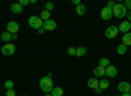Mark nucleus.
Listing matches in <instances>:
<instances>
[{
    "label": "nucleus",
    "instance_id": "obj_1",
    "mask_svg": "<svg viewBox=\"0 0 131 96\" xmlns=\"http://www.w3.org/2000/svg\"><path fill=\"white\" fill-rule=\"evenodd\" d=\"M39 87L41 90L45 92V93H50L54 88V84H52V81H51V77L46 75V77H42L39 79Z\"/></svg>",
    "mask_w": 131,
    "mask_h": 96
},
{
    "label": "nucleus",
    "instance_id": "obj_2",
    "mask_svg": "<svg viewBox=\"0 0 131 96\" xmlns=\"http://www.w3.org/2000/svg\"><path fill=\"white\" fill-rule=\"evenodd\" d=\"M113 10V16H115L117 18H123L125 16H127V9L123 4L121 3H117L115 7L112 9Z\"/></svg>",
    "mask_w": 131,
    "mask_h": 96
},
{
    "label": "nucleus",
    "instance_id": "obj_3",
    "mask_svg": "<svg viewBox=\"0 0 131 96\" xmlns=\"http://www.w3.org/2000/svg\"><path fill=\"white\" fill-rule=\"evenodd\" d=\"M28 22H29V26L31 29H36V30H38L43 25V21L41 20L39 16H30L29 20H28Z\"/></svg>",
    "mask_w": 131,
    "mask_h": 96
},
{
    "label": "nucleus",
    "instance_id": "obj_4",
    "mask_svg": "<svg viewBox=\"0 0 131 96\" xmlns=\"http://www.w3.org/2000/svg\"><path fill=\"white\" fill-rule=\"evenodd\" d=\"M2 52H3L4 56H10V55H13V53L16 52V47L12 43H5L2 47Z\"/></svg>",
    "mask_w": 131,
    "mask_h": 96
},
{
    "label": "nucleus",
    "instance_id": "obj_5",
    "mask_svg": "<svg viewBox=\"0 0 131 96\" xmlns=\"http://www.w3.org/2000/svg\"><path fill=\"white\" fill-rule=\"evenodd\" d=\"M118 31H119V30H118L117 26H109V27L105 30V36H106L107 39H113V38L117 36Z\"/></svg>",
    "mask_w": 131,
    "mask_h": 96
},
{
    "label": "nucleus",
    "instance_id": "obj_6",
    "mask_svg": "<svg viewBox=\"0 0 131 96\" xmlns=\"http://www.w3.org/2000/svg\"><path fill=\"white\" fill-rule=\"evenodd\" d=\"M117 88H118L119 92H122V93H128L130 90H131V84H130L128 82H125V81H123V82H119V83H118Z\"/></svg>",
    "mask_w": 131,
    "mask_h": 96
},
{
    "label": "nucleus",
    "instance_id": "obj_7",
    "mask_svg": "<svg viewBox=\"0 0 131 96\" xmlns=\"http://www.w3.org/2000/svg\"><path fill=\"white\" fill-rule=\"evenodd\" d=\"M20 26L16 22V21H9V22L7 24V31L10 34H17V31H18Z\"/></svg>",
    "mask_w": 131,
    "mask_h": 96
},
{
    "label": "nucleus",
    "instance_id": "obj_8",
    "mask_svg": "<svg viewBox=\"0 0 131 96\" xmlns=\"http://www.w3.org/2000/svg\"><path fill=\"white\" fill-rule=\"evenodd\" d=\"M112 17H113V10H112L110 8L105 7V8L101 9V18H102L104 21H109Z\"/></svg>",
    "mask_w": 131,
    "mask_h": 96
},
{
    "label": "nucleus",
    "instance_id": "obj_9",
    "mask_svg": "<svg viewBox=\"0 0 131 96\" xmlns=\"http://www.w3.org/2000/svg\"><path fill=\"white\" fill-rule=\"evenodd\" d=\"M43 29H45L46 31H52V30H55V27H57V22L54 20H47V21H45L43 22Z\"/></svg>",
    "mask_w": 131,
    "mask_h": 96
},
{
    "label": "nucleus",
    "instance_id": "obj_10",
    "mask_svg": "<svg viewBox=\"0 0 131 96\" xmlns=\"http://www.w3.org/2000/svg\"><path fill=\"white\" fill-rule=\"evenodd\" d=\"M117 73H118V70L114 65H109L107 68H105V75H107L109 78H114L117 75Z\"/></svg>",
    "mask_w": 131,
    "mask_h": 96
},
{
    "label": "nucleus",
    "instance_id": "obj_11",
    "mask_svg": "<svg viewBox=\"0 0 131 96\" xmlns=\"http://www.w3.org/2000/svg\"><path fill=\"white\" fill-rule=\"evenodd\" d=\"M130 29H131V22H128V21H122V22L119 24V27H118V30L125 33V34L128 33Z\"/></svg>",
    "mask_w": 131,
    "mask_h": 96
},
{
    "label": "nucleus",
    "instance_id": "obj_12",
    "mask_svg": "<svg viewBox=\"0 0 131 96\" xmlns=\"http://www.w3.org/2000/svg\"><path fill=\"white\" fill-rule=\"evenodd\" d=\"M93 74H94V78H100V77H104L105 75V68L98 65L97 68H94L93 70Z\"/></svg>",
    "mask_w": 131,
    "mask_h": 96
},
{
    "label": "nucleus",
    "instance_id": "obj_13",
    "mask_svg": "<svg viewBox=\"0 0 131 96\" xmlns=\"http://www.w3.org/2000/svg\"><path fill=\"white\" fill-rule=\"evenodd\" d=\"M122 44H125L126 47H131V33L128 31V33H126V34H123V36H122Z\"/></svg>",
    "mask_w": 131,
    "mask_h": 96
},
{
    "label": "nucleus",
    "instance_id": "obj_14",
    "mask_svg": "<svg viewBox=\"0 0 131 96\" xmlns=\"http://www.w3.org/2000/svg\"><path fill=\"white\" fill-rule=\"evenodd\" d=\"M88 87L89 88H93V90H96L97 87H98V84H100V81H98L97 78H91V79H88Z\"/></svg>",
    "mask_w": 131,
    "mask_h": 96
},
{
    "label": "nucleus",
    "instance_id": "obj_15",
    "mask_svg": "<svg viewBox=\"0 0 131 96\" xmlns=\"http://www.w3.org/2000/svg\"><path fill=\"white\" fill-rule=\"evenodd\" d=\"M86 52H88L86 47H84V46H81V47H78V48H76V57H81V56L86 55Z\"/></svg>",
    "mask_w": 131,
    "mask_h": 96
},
{
    "label": "nucleus",
    "instance_id": "obj_16",
    "mask_svg": "<svg viewBox=\"0 0 131 96\" xmlns=\"http://www.w3.org/2000/svg\"><path fill=\"white\" fill-rule=\"evenodd\" d=\"M10 10H12L13 13L18 14V13H21V12H23V7H21L18 3H13L12 5H10Z\"/></svg>",
    "mask_w": 131,
    "mask_h": 96
},
{
    "label": "nucleus",
    "instance_id": "obj_17",
    "mask_svg": "<svg viewBox=\"0 0 131 96\" xmlns=\"http://www.w3.org/2000/svg\"><path fill=\"white\" fill-rule=\"evenodd\" d=\"M85 12H86V7L84 4H79L78 7H76V14L83 16V14H85Z\"/></svg>",
    "mask_w": 131,
    "mask_h": 96
},
{
    "label": "nucleus",
    "instance_id": "obj_18",
    "mask_svg": "<svg viewBox=\"0 0 131 96\" xmlns=\"http://www.w3.org/2000/svg\"><path fill=\"white\" fill-rule=\"evenodd\" d=\"M50 93H51V96H63V88L62 87H54Z\"/></svg>",
    "mask_w": 131,
    "mask_h": 96
},
{
    "label": "nucleus",
    "instance_id": "obj_19",
    "mask_svg": "<svg viewBox=\"0 0 131 96\" xmlns=\"http://www.w3.org/2000/svg\"><path fill=\"white\" fill-rule=\"evenodd\" d=\"M0 38H2V40H3V42H7V43H9V42L12 40V34L8 33V31H4V33L2 34V36H0Z\"/></svg>",
    "mask_w": 131,
    "mask_h": 96
},
{
    "label": "nucleus",
    "instance_id": "obj_20",
    "mask_svg": "<svg viewBox=\"0 0 131 96\" xmlns=\"http://www.w3.org/2000/svg\"><path fill=\"white\" fill-rule=\"evenodd\" d=\"M109 86H110V82H109L107 79H101V81H100V84H98V87H100L102 91L106 90Z\"/></svg>",
    "mask_w": 131,
    "mask_h": 96
},
{
    "label": "nucleus",
    "instance_id": "obj_21",
    "mask_svg": "<svg viewBox=\"0 0 131 96\" xmlns=\"http://www.w3.org/2000/svg\"><path fill=\"white\" fill-rule=\"evenodd\" d=\"M41 20L43 21V22H45V21H47V20H50V12H49V10H42V12H41Z\"/></svg>",
    "mask_w": 131,
    "mask_h": 96
},
{
    "label": "nucleus",
    "instance_id": "obj_22",
    "mask_svg": "<svg viewBox=\"0 0 131 96\" xmlns=\"http://www.w3.org/2000/svg\"><path fill=\"white\" fill-rule=\"evenodd\" d=\"M98 65L102 66V68H107L109 65H110V61H109V59H106V57H102L100 61H98Z\"/></svg>",
    "mask_w": 131,
    "mask_h": 96
},
{
    "label": "nucleus",
    "instance_id": "obj_23",
    "mask_svg": "<svg viewBox=\"0 0 131 96\" xmlns=\"http://www.w3.org/2000/svg\"><path fill=\"white\" fill-rule=\"evenodd\" d=\"M127 48H128V47H126L125 44H119V46H118V48H117L118 55H125V53L127 52Z\"/></svg>",
    "mask_w": 131,
    "mask_h": 96
},
{
    "label": "nucleus",
    "instance_id": "obj_24",
    "mask_svg": "<svg viewBox=\"0 0 131 96\" xmlns=\"http://www.w3.org/2000/svg\"><path fill=\"white\" fill-rule=\"evenodd\" d=\"M13 86H15V83H13V81H10V79H7L5 83H4V87L7 90H13Z\"/></svg>",
    "mask_w": 131,
    "mask_h": 96
},
{
    "label": "nucleus",
    "instance_id": "obj_25",
    "mask_svg": "<svg viewBox=\"0 0 131 96\" xmlns=\"http://www.w3.org/2000/svg\"><path fill=\"white\" fill-rule=\"evenodd\" d=\"M67 53H68V56H76V48L70 47V48L67 49Z\"/></svg>",
    "mask_w": 131,
    "mask_h": 96
},
{
    "label": "nucleus",
    "instance_id": "obj_26",
    "mask_svg": "<svg viewBox=\"0 0 131 96\" xmlns=\"http://www.w3.org/2000/svg\"><path fill=\"white\" fill-rule=\"evenodd\" d=\"M45 8H46V10H49V12H50V10H52V9H54V4H52L51 2H49V3H46Z\"/></svg>",
    "mask_w": 131,
    "mask_h": 96
},
{
    "label": "nucleus",
    "instance_id": "obj_27",
    "mask_svg": "<svg viewBox=\"0 0 131 96\" xmlns=\"http://www.w3.org/2000/svg\"><path fill=\"white\" fill-rule=\"evenodd\" d=\"M115 4H117L115 2H113V0H109V2H107V5H106V7H107V8H110V9H113V8L115 7Z\"/></svg>",
    "mask_w": 131,
    "mask_h": 96
},
{
    "label": "nucleus",
    "instance_id": "obj_28",
    "mask_svg": "<svg viewBox=\"0 0 131 96\" xmlns=\"http://www.w3.org/2000/svg\"><path fill=\"white\" fill-rule=\"evenodd\" d=\"M18 4H20L21 7H25V5L30 4V2H29V0H20V2H18Z\"/></svg>",
    "mask_w": 131,
    "mask_h": 96
},
{
    "label": "nucleus",
    "instance_id": "obj_29",
    "mask_svg": "<svg viewBox=\"0 0 131 96\" xmlns=\"http://www.w3.org/2000/svg\"><path fill=\"white\" fill-rule=\"evenodd\" d=\"M5 96H16V92H15V90H7V93H5Z\"/></svg>",
    "mask_w": 131,
    "mask_h": 96
},
{
    "label": "nucleus",
    "instance_id": "obj_30",
    "mask_svg": "<svg viewBox=\"0 0 131 96\" xmlns=\"http://www.w3.org/2000/svg\"><path fill=\"white\" fill-rule=\"evenodd\" d=\"M123 5L126 7V9L131 10V0H126V2H125V4H123Z\"/></svg>",
    "mask_w": 131,
    "mask_h": 96
},
{
    "label": "nucleus",
    "instance_id": "obj_31",
    "mask_svg": "<svg viewBox=\"0 0 131 96\" xmlns=\"http://www.w3.org/2000/svg\"><path fill=\"white\" fill-rule=\"evenodd\" d=\"M72 4H75L76 7H78V5L80 4V0H72Z\"/></svg>",
    "mask_w": 131,
    "mask_h": 96
},
{
    "label": "nucleus",
    "instance_id": "obj_32",
    "mask_svg": "<svg viewBox=\"0 0 131 96\" xmlns=\"http://www.w3.org/2000/svg\"><path fill=\"white\" fill-rule=\"evenodd\" d=\"M38 33H39V34H43V33H45V29H43V26L38 29Z\"/></svg>",
    "mask_w": 131,
    "mask_h": 96
},
{
    "label": "nucleus",
    "instance_id": "obj_33",
    "mask_svg": "<svg viewBox=\"0 0 131 96\" xmlns=\"http://www.w3.org/2000/svg\"><path fill=\"white\" fill-rule=\"evenodd\" d=\"M101 92H102V90H101L100 87H97V88H96V93H101Z\"/></svg>",
    "mask_w": 131,
    "mask_h": 96
},
{
    "label": "nucleus",
    "instance_id": "obj_34",
    "mask_svg": "<svg viewBox=\"0 0 131 96\" xmlns=\"http://www.w3.org/2000/svg\"><path fill=\"white\" fill-rule=\"evenodd\" d=\"M18 36H17V34H12V40H16Z\"/></svg>",
    "mask_w": 131,
    "mask_h": 96
},
{
    "label": "nucleus",
    "instance_id": "obj_35",
    "mask_svg": "<svg viewBox=\"0 0 131 96\" xmlns=\"http://www.w3.org/2000/svg\"><path fill=\"white\" fill-rule=\"evenodd\" d=\"M127 16H128V22H130V21H131V10L128 12V14H127Z\"/></svg>",
    "mask_w": 131,
    "mask_h": 96
},
{
    "label": "nucleus",
    "instance_id": "obj_36",
    "mask_svg": "<svg viewBox=\"0 0 131 96\" xmlns=\"http://www.w3.org/2000/svg\"><path fill=\"white\" fill-rule=\"evenodd\" d=\"M29 2H30V4H36L37 0H29Z\"/></svg>",
    "mask_w": 131,
    "mask_h": 96
},
{
    "label": "nucleus",
    "instance_id": "obj_37",
    "mask_svg": "<svg viewBox=\"0 0 131 96\" xmlns=\"http://www.w3.org/2000/svg\"><path fill=\"white\" fill-rule=\"evenodd\" d=\"M121 96H131V95H130V93H122Z\"/></svg>",
    "mask_w": 131,
    "mask_h": 96
},
{
    "label": "nucleus",
    "instance_id": "obj_38",
    "mask_svg": "<svg viewBox=\"0 0 131 96\" xmlns=\"http://www.w3.org/2000/svg\"><path fill=\"white\" fill-rule=\"evenodd\" d=\"M45 96H51V93H45Z\"/></svg>",
    "mask_w": 131,
    "mask_h": 96
},
{
    "label": "nucleus",
    "instance_id": "obj_39",
    "mask_svg": "<svg viewBox=\"0 0 131 96\" xmlns=\"http://www.w3.org/2000/svg\"><path fill=\"white\" fill-rule=\"evenodd\" d=\"M128 93H130V95H131V90H130V92H128Z\"/></svg>",
    "mask_w": 131,
    "mask_h": 96
},
{
    "label": "nucleus",
    "instance_id": "obj_40",
    "mask_svg": "<svg viewBox=\"0 0 131 96\" xmlns=\"http://www.w3.org/2000/svg\"><path fill=\"white\" fill-rule=\"evenodd\" d=\"M24 96H28V95H24Z\"/></svg>",
    "mask_w": 131,
    "mask_h": 96
},
{
    "label": "nucleus",
    "instance_id": "obj_41",
    "mask_svg": "<svg viewBox=\"0 0 131 96\" xmlns=\"http://www.w3.org/2000/svg\"><path fill=\"white\" fill-rule=\"evenodd\" d=\"M115 96H118V95H115Z\"/></svg>",
    "mask_w": 131,
    "mask_h": 96
},
{
    "label": "nucleus",
    "instance_id": "obj_42",
    "mask_svg": "<svg viewBox=\"0 0 131 96\" xmlns=\"http://www.w3.org/2000/svg\"><path fill=\"white\" fill-rule=\"evenodd\" d=\"M130 49H131V47H130Z\"/></svg>",
    "mask_w": 131,
    "mask_h": 96
}]
</instances>
